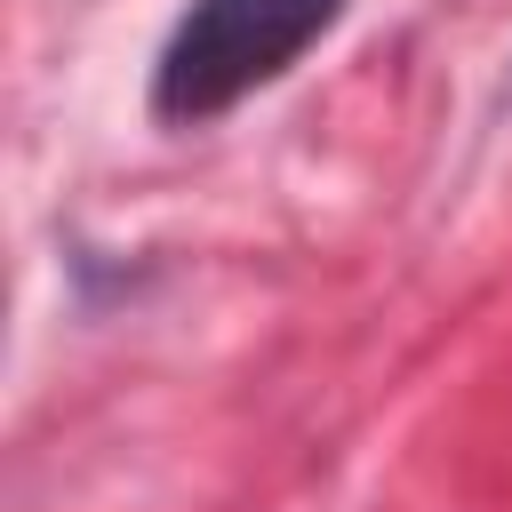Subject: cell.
<instances>
[{
  "mask_svg": "<svg viewBox=\"0 0 512 512\" xmlns=\"http://www.w3.org/2000/svg\"><path fill=\"white\" fill-rule=\"evenodd\" d=\"M344 0H192L152 64V112L208 128L256 88H272L312 40H328Z\"/></svg>",
  "mask_w": 512,
  "mask_h": 512,
  "instance_id": "1",
  "label": "cell"
}]
</instances>
